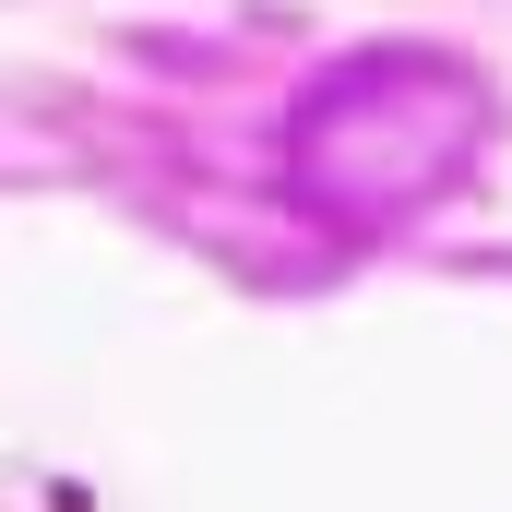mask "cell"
<instances>
[{
  "mask_svg": "<svg viewBox=\"0 0 512 512\" xmlns=\"http://www.w3.org/2000/svg\"><path fill=\"white\" fill-rule=\"evenodd\" d=\"M489 143V84L453 48H358L286 108V179L322 227L393 239L465 191Z\"/></svg>",
  "mask_w": 512,
  "mask_h": 512,
  "instance_id": "1",
  "label": "cell"
}]
</instances>
